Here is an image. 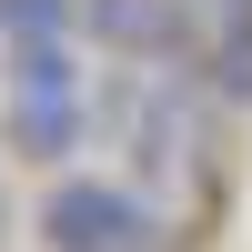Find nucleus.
<instances>
[{"mask_svg": "<svg viewBox=\"0 0 252 252\" xmlns=\"http://www.w3.org/2000/svg\"><path fill=\"white\" fill-rule=\"evenodd\" d=\"M212 91H222V101H252V10L232 20V40L212 51Z\"/></svg>", "mask_w": 252, "mask_h": 252, "instance_id": "nucleus-5", "label": "nucleus"}, {"mask_svg": "<svg viewBox=\"0 0 252 252\" xmlns=\"http://www.w3.org/2000/svg\"><path fill=\"white\" fill-rule=\"evenodd\" d=\"M81 20L111 51H172V0H81Z\"/></svg>", "mask_w": 252, "mask_h": 252, "instance_id": "nucleus-3", "label": "nucleus"}, {"mask_svg": "<svg viewBox=\"0 0 252 252\" xmlns=\"http://www.w3.org/2000/svg\"><path fill=\"white\" fill-rule=\"evenodd\" d=\"M222 10H232V20H242V10H252V0H222Z\"/></svg>", "mask_w": 252, "mask_h": 252, "instance_id": "nucleus-7", "label": "nucleus"}, {"mask_svg": "<svg viewBox=\"0 0 252 252\" xmlns=\"http://www.w3.org/2000/svg\"><path fill=\"white\" fill-rule=\"evenodd\" d=\"M0 232H10V192H0Z\"/></svg>", "mask_w": 252, "mask_h": 252, "instance_id": "nucleus-6", "label": "nucleus"}, {"mask_svg": "<svg viewBox=\"0 0 252 252\" xmlns=\"http://www.w3.org/2000/svg\"><path fill=\"white\" fill-rule=\"evenodd\" d=\"M40 242L51 252H152L161 242V212L131 192V182H61L51 202H40Z\"/></svg>", "mask_w": 252, "mask_h": 252, "instance_id": "nucleus-2", "label": "nucleus"}, {"mask_svg": "<svg viewBox=\"0 0 252 252\" xmlns=\"http://www.w3.org/2000/svg\"><path fill=\"white\" fill-rule=\"evenodd\" d=\"M81 20V0H0V51L10 40H51V31H71Z\"/></svg>", "mask_w": 252, "mask_h": 252, "instance_id": "nucleus-4", "label": "nucleus"}, {"mask_svg": "<svg viewBox=\"0 0 252 252\" xmlns=\"http://www.w3.org/2000/svg\"><path fill=\"white\" fill-rule=\"evenodd\" d=\"M0 101H10V141L31 161H71L81 131H91V81H81L71 31L10 40V51H0Z\"/></svg>", "mask_w": 252, "mask_h": 252, "instance_id": "nucleus-1", "label": "nucleus"}]
</instances>
